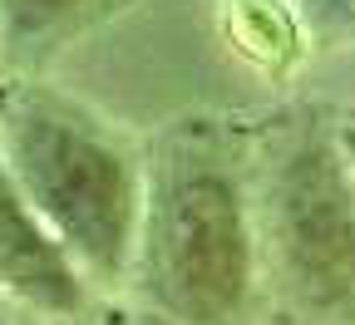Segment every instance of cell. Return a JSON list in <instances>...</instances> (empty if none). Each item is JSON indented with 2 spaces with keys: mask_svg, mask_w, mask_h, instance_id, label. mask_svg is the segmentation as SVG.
<instances>
[{
  "mask_svg": "<svg viewBox=\"0 0 355 325\" xmlns=\"http://www.w3.org/2000/svg\"><path fill=\"white\" fill-rule=\"evenodd\" d=\"M252 163L207 123H178L148 153L133 301L173 325H247L261 291Z\"/></svg>",
  "mask_w": 355,
  "mask_h": 325,
  "instance_id": "cell-1",
  "label": "cell"
},
{
  "mask_svg": "<svg viewBox=\"0 0 355 325\" xmlns=\"http://www.w3.org/2000/svg\"><path fill=\"white\" fill-rule=\"evenodd\" d=\"M0 158L94 291L133 281L148 158L55 89H0Z\"/></svg>",
  "mask_w": 355,
  "mask_h": 325,
  "instance_id": "cell-2",
  "label": "cell"
},
{
  "mask_svg": "<svg viewBox=\"0 0 355 325\" xmlns=\"http://www.w3.org/2000/svg\"><path fill=\"white\" fill-rule=\"evenodd\" d=\"M261 266L311 325H355V163L345 133L296 109L266 128L252 158Z\"/></svg>",
  "mask_w": 355,
  "mask_h": 325,
  "instance_id": "cell-3",
  "label": "cell"
},
{
  "mask_svg": "<svg viewBox=\"0 0 355 325\" xmlns=\"http://www.w3.org/2000/svg\"><path fill=\"white\" fill-rule=\"evenodd\" d=\"M0 301L20 315L64 325H79L99 306V291L84 281V271L55 242V231L40 222L6 158H0Z\"/></svg>",
  "mask_w": 355,
  "mask_h": 325,
  "instance_id": "cell-4",
  "label": "cell"
},
{
  "mask_svg": "<svg viewBox=\"0 0 355 325\" xmlns=\"http://www.w3.org/2000/svg\"><path fill=\"white\" fill-rule=\"evenodd\" d=\"M133 0H0L6 64H40Z\"/></svg>",
  "mask_w": 355,
  "mask_h": 325,
  "instance_id": "cell-5",
  "label": "cell"
},
{
  "mask_svg": "<svg viewBox=\"0 0 355 325\" xmlns=\"http://www.w3.org/2000/svg\"><path fill=\"white\" fill-rule=\"evenodd\" d=\"M301 20L321 50H355V0H301Z\"/></svg>",
  "mask_w": 355,
  "mask_h": 325,
  "instance_id": "cell-6",
  "label": "cell"
},
{
  "mask_svg": "<svg viewBox=\"0 0 355 325\" xmlns=\"http://www.w3.org/2000/svg\"><path fill=\"white\" fill-rule=\"evenodd\" d=\"M79 325H173V320H163V315H153L148 306H94Z\"/></svg>",
  "mask_w": 355,
  "mask_h": 325,
  "instance_id": "cell-7",
  "label": "cell"
},
{
  "mask_svg": "<svg viewBox=\"0 0 355 325\" xmlns=\"http://www.w3.org/2000/svg\"><path fill=\"white\" fill-rule=\"evenodd\" d=\"M0 325H20V310H15V306H6V301H0Z\"/></svg>",
  "mask_w": 355,
  "mask_h": 325,
  "instance_id": "cell-8",
  "label": "cell"
},
{
  "mask_svg": "<svg viewBox=\"0 0 355 325\" xmlns=\"http://www.w3.org/2000/svg\"><path fill=\"white\" fill-rule=\"evenodd\" d=\"M0 64H6V50H0Z\"/></svg>",
  "mask_w": 355,
  "mask_h": 325,
  "instance_id": "cell-9",
  "label": "cell"
}]
</instances>
